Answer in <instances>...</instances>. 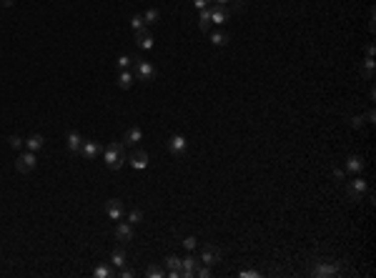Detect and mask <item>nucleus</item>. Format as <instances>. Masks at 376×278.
<instances>
[{
  "mask_svg": "<svg viewBox=\"0 0 376 278\" xmlns=\"http://www.w3.org/2000/svg\"><path fill=\"white\" fill-rule=\"evenodd\" d=\"M103 163H105L110 171H118V168L126 163V145H123V140H121V143L113 140V143L105 145V150H103Z\"/></svg>",
  "mask_w": 376,
  "mask_h": 278,
  "instance_id": "f257e3e1",
  "label": "nucleus"
},
{
  "mask_svg": "<svg viewBox=\"0 0 376 278\" xmlns=\"http://www.w3.org/2000/svg\"><path fill=\"white\" fill-rule=\"evenodd\" d=\"M133 75H136V81H141V83H150L156 78V65L150 60H143L141 55H136L133 58Z\"/></svg>",
  "mask_w": 376,
  "mask_h": 278,
  "instance_id": "f03ea898",
  "label": "nucleus"
},
{
  "mask_svg": "<svg viewBox=\"0 0 376 278\" xmlns=\"http://www.w3.org/2000/svg\"><path fill=\"white\" fill-rule=\"evenodd\" d=\"M346 195L351 198V201H361L364 195H369V183H366L361 176L351 178V181L346 183Z\"/></svg>",
  "mask_w": 376,
  "mask_h": 278,
  "instance_id": "7ed1b4c3",
  "label": "nucleus"
},
{
  "mask_svg": "<svg viewBox=\"0 0 376 278\" xmlns=\"http://www.w3.org/2000/svg\"><path fill=\"white\" fill-rule=\"evenodd\" d=\"M338 271H341V263H338V261H319L311 268V276H316V278H331Z\"/></svg>",
  "mask_w": 376,
  "mask_h": 278,
  "instance_id": "20e7f679",
  "label": "nucleus"
},
{
  "mask_svg": "<svg viewBox=\"0 0 376 278\" xmlns=\"http://www.w3.org/2000/svg\"><path fill=\"white\" fill-rule=\"evenodd\" d=\"M35 166H38V158H35L33 150L20 153L18 161H15V171H18V173H30V171H35Z\"/></svg>",
  "mask_w": 376,
  "mask_h": 278,
  "instance_id": "39448f33",
  "label": "nucleus"
},
{
  "mask_svg": "<svg viewBox=\"0 0 376 278\" xmlns=\"http://www.w3.org/2000/svg\"><path fill=\"white\" fill-rule=\"evenodd\" d=\"M186 150H188V140H186V136H171L168 138V153L173 155V158H183L186 155Z\"/></svg>",
  "mask_w": 376,
  "mask_h": 278,
  "instance_id": "423d86ee",
  "label": "nucleus"
},
{
  "mask_svg": "<svg viewBox=\"0 0 376 278\" xmlns=\"http://www.w3.org/2000/svg\"><path fill=\"white\" fill-rule=\"evenodd\" d=\"M198 258L193 256V251L188 253L186 258H181V273H183V278H191V276H196V268H198Z\"/></svg>",
  "mask_w": 376,
  "mask_h": 278,
  "instance_id": "0eeeda50",
  "label": "nucleus"
},
{
  "mask_svg": "<svg viewBox=\"0 0 376 278\" xmlns=\"http://www.w3.org/2000/svg\"><path fill=\"white\" fill-rule=\"evenodd\" d=\"M221 258H223V253L216 248V246H206L203 251H201V263L203 266H216V263H221Z\"/></svg>",
  "mask_w": 376,
  "mask_h": 278,
  "instance_id": "6e6552de",
  "label": "nucleus"
},
{
  "mask_svg": "<svg viewBox=\"0 0 376 278\" xmlns=\"http://www.w3.org/2000/svg\"><path fill=\"white\" fill-rule=\"evenodd\" d=\"M133 235H136V233H133V226H131L128 221H123V218H121V221H118V226H116V238H118L121 243H131V241H133Z\"/></svg>",
  "mask_w": 376,
  "mask_h": 278,
  "instance_id": "1a4fd4ad",
  "label": "nucleus"
},
{
  "mask_svg": "<svg viewBox=\"0 0 376 278\" xmlns=\"http://www.w3.org/2000/svg\"><path fill=\"white\" fill-rule=\"evenodd\" d=\"M105 213L113 218V221H121L126 216V208H123V201H118V198H110V201L105 203Z\"/></svg>",
  "mask_w": 376,
  "mask_h": 278,
  "instance_id": "9d476101",
  "label": "nucleus"
},
{
  "mask_svg": "<svg viewBox=\"0 0 376 278\" xmlns=\"http://www.w3.org/2000/svg\"><path fill=\"white\" fill-rule=\"evenodd\" d=\"M163 263H166V268H168V271H166L168 278H183V273H181V258H178V256H168Z\"/></svg>",
  "mask_w": 376,
  "mask_h": 278,
  "instance_id": "9b49d317",
  "label": "nucleus"
},
{
  "mask_svg": "<svg viewBox=\"0 0 376 278\" xmlns=\"http://www.w3.org/2000/svg\"><path fill=\"white\" fill-rule=\"evenodd\" d=\"M65 145H68V153L78 155V153H81V145H83V138H81V133L70 131V133L65 136Z\"/></svg>",
  "mask_w": 376,
  "mask_h": 278,
  "instance_id": "f8f14e48",
  "label": "nucleus"
},
{
  "mask_svg": "<svg viewBox=\"0 0 376 278\" xmlns=\"http://www.w3.org/2000/svg\"><path fill=\"white\" fill-rule=\"evenodd\" d=\"M81 153H83V158H86V161H95V158L100 155V145H98L95 140H83Z\"/></svg>",
  "mask_w": 376,
  "mask_h": 278,
  "instance_id": "ddd939ff",
  "label": "nucleus"
},
{
  "mask_svg": "<svg viewBox=\"0 0 376 278\" xmlns=\"http://www.w3.org/2000/svg\"><path fill=\"white\" fill-rule=\"evenodd\" d=\"M364 158L361 155H349L346 158V173H351V176H361V171H364Z\"/></svg>",
  "mask_w": 376,
  "mask_h": 278,
  "instance_id": "4468645a",
  "label": "nucleus"
},
{
  "mask_svg": "<svg viewBox=\"0 0 376 278\" xmlns=\"http://www.w3.org/2000/svg\"><path fill=\"white\" fill-rule=\"evenodd\" d=\"M229 18H231V13L226 10L223 5L211 8V25H226V23H229Z\"/></svg>",
  "mask_w": 376,
  "mask_h": 278,
  "instance_id": "2eb2a0df",
  "label": "nucleus"
},
{
  "mask_svg": "<svg viewBox=\"0 0 376 278\" xmlns=\"http://www.w3.org/2000/svg\"><path fill=\"white\" fill-rule=\"evenodd\" d=\"M136 43H138L141 50H150V48H153V35L148 33V28H143V30L136 33Z\"/></svg>",
  "mask_w": 376,
  "mask_h": 278,
  "instance_id": "dca6fc26",
  "label": "nucleus"
},
{
  "mask_svg": "<svg viewBox=\"0 0 376 278\" xmlns=\"http://www.w3.org/2000/svg\"><path fill=\"white\" fill-rule=\"evenodd\" d=\"M359 73H361L364 81H374V73H376V63H374V58H364V60H361V65H359Z\"/></svg>",
  "mask_w": 376,
  "mask_h": 278,
  "instance_id": "f3484780",
  "label": "nucleus"
},
{
  "mask_svg": "<svg viewBox=\"0 0 376 278\" xmlns=\"http://www.w3.org/2000/svg\"><path fill=\"white\" fill-rule=\"evenodd\" d=\"M128 163H131L136 171L145 168V166H148V153H145V150H133L131 158H128Z\"/></svg>",
  "mask_w": 376,
  "mask_h": 278,
  "instance_id": "a211bd4d",
  "label": "nucleus"
},
{
  "mask_svg": "<svg viewBox=\"0 0 376 278\" xmlns=\"http://www.w3.org/2000/svg\"><path fill=\"white\" fill-rule=\"evenodd\" d=\"M143 140V131L141 128H128L126 138H123V145H138Z\"/></svg>",
  "mask_w": 376,
  "mask_h": 278,
  "instance_id": "6ab92c4d",
  "label": "nucleus"
},
{
  "mask_svg": "<svg viewBox=\"0 0 376 278\" xmlns=\"http://www.w3.org/2000/svg\"><path fill=\"white\" fill-rule=\"evenodd\" d=\"M133 81H136V75H133L131 70H121V73H118V88H121V91H128V88L133 86Z\"/></svg>",
  "mask_w": 376,
  "mask_h": 278,
  "instance_id": "aec40b11",
  "label": "nucleus"
},
{
  "mask_svg": "<svg viewBox=\"0 0 376 278\" xmlns=\"http://www.w3.org/2000/svg\"><path fill=\"white\" fill-rule=\"evenodd\" d=\"M198 28H201V33H206L211 28V5L198 10Z\"/></svg>",
  "mask_w": 376,
  "mask_h": 278,
  "instance_id": "412c9836",
  "label": "nucleus"
},
{
  "mask_svg": "<svg viewBox=\"0 0 376 278\" xmlns=\"http://www.w3.org/2000/svg\"><path fill=\"white\" fill-rule=\"evenodd\" d=\"M43 143H46V138L43 136H30V138H25V148L28 150H33V153H38L43 148Z\"/></svg>",
  "mask_w": 376,
  "mask_h": 278,
  "instance_id": "4be33fe9",
  "label": "nucleus"
},
{
  "mask_svg": "<svg viewBox=\"0 0 376 278\" xmlns=\"http://www.w3.org/2000/svg\"><path fill=\"white\" fill-rule=\"evenodd\" d=\"M158 20H161V10H158V8H150V10L143 13V23H145V25H156Z\"/></svg>",
  "mask_w": 376,
  "mask_h": 278,
  "instance_id": "5701e85b",
  "label": "nucleus"
},
{
  "mask_svg": "<svg viewBox=\"0 0 376 278\" xmlns=\"http://www.w3.org/2000/svg\"><path fill=\"white\" fill-rule=\"evenodd\" d=\"M211 43H213L216 48H223L226 43H229V33H223V30H216V33H211Z\"/></svg>",
  "mask_w": 376,
  "mask_h": 278,
  "instance_id": "b1692460",
  "label": "nucleus"
},
{
  "mask_svg": "<svg viewBox=\"0 0 376 278\" xmlns=\"http://www.w3.org/2000/svg\"><path fill=\"white\" fill-rule=\"evenodd\" d=\"M110 263L116 266V268H121V266H126V251L123 248H116L110 253Z\"/></svg>",
  "mask_w": 376,
  "mask_h": 278,
  "instance_id": "393cba45",
  "label": "nucleus"
},
{
  "mask_svg": "<svg viewBox=\"0 0 376 278\" xmlns=\"http://www.w3.org/2000/svg\"><path fill=\"white\" fill-rule=\"evenodd\" d=\"M93 276H95V278H110V276H113V268L105 266V263H100V266L93 268Z\"/></svg>",
  "mask_w": 376,
  "mask_h": 278,
  "instance_id": "a878e982",
  "label": "nucleus"
},
{
  "mask_svg": "<svg viewBox=\"0 0 376 278\" xmlns=\"http://www.w3.org/2000/svg\"><path fill=\"white\" fill-rule=\"evenodd\" d=\"M126 221H128L131 226H138V223L143 221V211H141V208H133V211H128V216H126Z\"/></svg>",
  "mask_w": 376,
  "mask_h": 278,
  "instance_id": "bb28decb",
  "label": "nucleus"
},
{
  "mask_svg": "<svg viewBox=\"0 0 376 278\" xmlns=\"http://www.w3.org/2000/svg\"><path fill=\"white\" fill-rule=\"evenodd\" d=\"M145 276H148V278H163L166 271H163L161 266H148V268H145Z\"/></svg>",
  "mask_w": 376,
  "mask_h": 278,
  "instance_id": "cd10ccee",
  "label": "nucleus"
},
{
  "mask_svg": "<svg viewBox=\"0 0 376 278\" xmlns=\"http://www.w3.org/2000/svg\"><path fill=\"white\" fill-rule=\"evenodd\" d=\"M181 243H183V248H186L188 253H191V251H196V246H198V238H193V235H186Z\"/></svg>",
  "mask_w": 376,
  "mask_h": 278,
  "instance_id": "c85d7f7f",
  "label": "nucleus"
},
{
  "mask_svg": "<svg viewBox=\"0 0 376 278\" xmlns=\"http://www.w3.org/2000/svg\"><path fill=\"white\" fill-rule=\"evenodd\" d=\"M131 28H133V33L143 30V28H145V23H143V15H133V18H131Z\"/></svg>",
  "mask_w": 376,
  "mask_h": 278,
  "instance_id": "c756f323",
  "label": "nucleus"
},
{
  "mask_svg": "<svg viewBox=\"0 0 376 278\" xmlns=\"http://www.w3.org/2000/svg\"><path fill=\"white\" fill-rule=\"evenodd\" d=\"M116 65H118V70H128V68L133 65V58H128V55H121V58L116 60Z\"/></svg>",
  "mask_w": 376,
  "mask_h": 278,
  "instance_id": "7c9ffc66",
  "label": "nucleus"
},
{
  "mask_svg": "<svg viewBox=\"0 0 376 278\" xmlns=\"http://www.w3.org/2000/svg\"><path fill=\"white\" fill-rule=\"evenodd\" d=\"M8 143H10V148H15V150H23V148H25V140H23V138H18V136H10V138H8Z\"/></svg>",
  "mask_w": 376,
  "mask_h": 278,
  "instance_id": "2f4dec72",
  "label": "nucleus"
},
{
  "mask_svg": "<svg viewBox=\"0 0 376 278\" xmlns=\"http://www.w3.org/2000/svg\"><path fill=\"white\" fill-rule=\"evenodd\" d=\"M196 276H198V278H211V266H203V263H198V268H196Z\"/></svg>",
  "mask_w": 376,
  "mask_h": 278,
  "instance_id": "473e14b6",
  "label": "nucleus"
},
{
  "mask_svg": "<svg viewBox=\"0 0 376 278\" xmlns=\"http://www.w3.org/2000/svg\"><path fill=\"white\" fill-rule=\"evenodd\" d=\"M118 276H121V278H133V276H136V271H133V268H128V266H121V268H118Z\"/></svg>",
  "mask_w": 376,
  "mask_h": 278,
  "instance_id": "72a5a7b5",
  "label": "nucleus"
},
{
  "mask_svg": "<svg viewBox=\"0 0 376 278\" xmlns=\"http://www.w3.org/2000/svg\"><path fill=\"white\" fill-rule=\"evenodd\" d=\"M364 123H366V121H364V115H354V118H351V126H354V128H361Z\"/></svg>",
  "mask_w": 376,
  "mask_h": 278,
  "instance_id": "f704fd0d",
  "label": "nucleus"
},
{
  "mask_svg": "<svg viewBox=\"0 0 376 278\" xmlns=\"http://www.w3.org/2000/svg\"><path fill=\"white\" fill-rule=\"evenodd\" d=\"M241 278H258V271H241Z\"/></svg>",
  "mask_w": 376,
  "mask_h": 278,
  "instance_id": "c9c22d12",
  "label": "nucleus"
},
{
  "mask_svg": "<svg viewBox=\"0 0 376 278\" xmlns=\"http://www.w3.org/2000/svg\"><path fill=\"white\" fill-rule=\"evenodd\" d=\"M208 3H211V0H193V5H196L198 10H203V8H208Z\"/></svg>",
  "mask_w": 376,
  "mask_h": 278,
  "instance_id": "e433bc0d",
  "label": "nucleus"
},
{
  "mask_svg": "<svg viewBox=\"0 0 376 278\" xmlns=\"http://www.w3.org/2000/svg\"><path fill=\"white\" fill-rule=\"evenodd\" d=\"M374 118H376V113H374V110H369V113L364 115V121H366V123H374Z\"/></svg>",
  "mask_w": 376,
  "mask_h": 278,
  "instance_id": "4c0bfd02",
  "label": "nucleus"
},
{
  "mask_svg": "<svg viewBox=\"0 0 376 278\" xmlns=\"http://www.w3.org/2000/svg\"><path fill=\"white\" fill-rule=\"evenodd\" d=\"M366 58H374V43L366 46Z\"/></svg>",
  "mask_w": 376,
  "mask_h": 278,
  "instance_id": "58836bf2",
  "label": "nucleus"
},
{
  "mask_svg": "<svg viewBox=\"0 0 376 278\" xmlns=\"http://www.w3.org/2000/svg\"><path fill=\"white\" fill-rule=\"evenodd\" d=\"M216 3H218V5H229V3H231V0H216Z\"/></svg>",
  "mask_w": 376,
  "mask_h": 278,
  "instance_id": "ea45409f",
  "label": "nucleus"
},
{
  "mask_svg": "<svg viewBox=\"0 0 376 278\" xmlns=\"http://www.w3.org/2000/svg\"><path fill=\"white\" fill-rule=\"evenodd\" d=\"M3 3H5V5H10V0H3Z\"/></svg>",
  "mask_w": 376,
  "mask_h": 278,
  "instance_id": "a19ab883",
  "label": "nucleus"
}]
</instances>
